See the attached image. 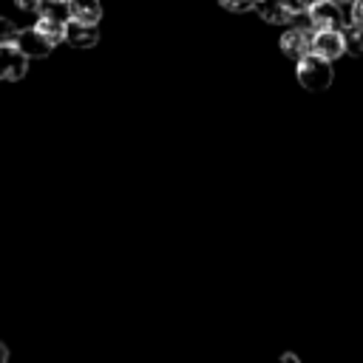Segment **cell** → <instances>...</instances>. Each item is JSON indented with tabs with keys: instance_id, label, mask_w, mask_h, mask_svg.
<instances>
[{
	"instance_id": "obj_3",
	"label": "cell",
	"mask_w": 363,
	"mask_h": 363,
	"mask_svg": "<svg viewBox=\"0 0 363 363\" xmlns=\"http://www.w3.org/2000/svg\"><path fill=\"white\" fill-rule=\"evenodd\" d=\"M306 14H309V23H312V31H320V28L343 31L340 3H335V0H320V3H318V6H312Z\"/></svg>"
},
{
	"instance_id": "obj_7",
	"label": "cell",
	"mask_w": 363,
	"mask_h": 363,
	"mask_svg": "<svg viewBox=\"0 0 363 363\" xmlns=\"http://www.w3.org/2000/svg\"><path fill=\"white\" fill-rule=\"evenodd\" d=\"M14 43H17V45L26 51V57H31V60H43V57H48V54L54 51V43H51L37 26H34V28H23Z\"/></svg>"
},
{
	"instance_id": "obj_6",
	"label": "cell",
	"mask_w": 363,
	"mask_h": 363,
	"mask_svg": "<svg viewBox=\"0 0 363 363\" xmlns=\"http://www.w3.org/2000/svg\"><path fill=\"white\" fill-rule=\"evenodd\" d=\"M252 11H255L264 23H269V26L292 23V20H295V14H298V9H292L286 0H255Z\"/></svg>"
},
{
	"instance_id": "obj_1",
	"label": "cell",
	"mask_w": 363,
	"mask_h": 363,
	"mask_svg": "<svg viewBox=\"0 0 363 363\" xmlns=\"http://www.w3.org/2000/svg\"><path fill=\"white\" fill-rule=\"evenodd\" d=\"M295 77L301 82V88L306 91H326L335 79V71H332V60H323L320 54H306L303 60H298V68H295Z\"/></svg>"
},
{
	"instance_id": "obj_13",
	"label": "cell",
	"mask_w": 363,
	"mask_h": 363,
	"mask_svg": "<svg viewBox=\"0 0 363 363\" xmlns=\"http://www.w3.org/2000/svg\"><path fill=\"white\" fill-rule=\"evenodd\" d=\"M17 26L9 20V17H0V43H14L17 40Z\"/></svg>"
},
{
	"instance_id": "obj_18",
	"label": "cell",
	"mask_w": 363,
	"mask_h": 363,
	"mask_svg": "<svg viewBox=\"0 0 363 363\" xmlns=\"http://www.w3.org/2000/svg\"><path fill=\"white\" fill-rule=\"evenodd\" d=\"M6 360H9V349L0 343V363H6Z\"/></svg>"
},
{
	"instance_id": "obj_20",
	"label": "cell",
	"mask_w": 363,
	"mask_h": 363,
	"mask_svg": "<svg viewBox=\"0 0 363 363\" xmlns=\"http://www.w3.org/2000/svg\"><path fill=\"white\" fill-rule=\"evenodd\" d=\"M335 3H340V6H352L354 0H335Z\"/></svg>"
},
{
	"instance_id": "obj_5",
	"label": "cell",
	"mask_w": 363,
	"mask_h": 363,
	"mask_svg": "<svg viewBox=\"0 0 363 363\" xmlns=\"http://www.w3.org/2000/svg\"><path fill=\"white\" fill-rule=\"evenodd\" d=\"M312 51L320 54L323 60H337L346 54V43H343V31L335 28H320L312 34Z\"/></svg>"
},
{
	"instance_id": "obj_9",
	"label": "cell",
	"mask_w": 363,
	"mask_h": 363,
	"mask_svg": "<svg viewBox=\"0 0 363 363\" xmlns=\"http://www.w3.org/2000/svg\"><path fill=\"white\" fill-rule=\"evenodd\" d=\"M37 14H40V17L60 20V23H68V20L74 17V14H71V0H40Z\"/></svg>"
},
{
	"instance_id": "obj_15",
	"label": "cell",
	"mask_w": 363,
	"mask_h": 363,
	"mask_svg": "<svg viewBox=\"0 0 363 363\" xmlns=\"http://www.w3.org/2000/svg\"><path fill=\"white\" fill-rule=\"evenodd\" d=\"M352 20H354L357 26H363V0H354V3H352Z\"/></svg>"
},
{
	"instance_id": "obj_8",
	"label": "cell",
	"mask_w": 363,
	"mask_h": 363,
	"mask_svg": "<svg viewBox=\"0 0 363 363\" xmlns=\"http://www.w3.org/2000/svg\"><path fill=\"white\" fill-rule=\"evenodd\" d=\"M65 43L74 45V48H94L99 43V28L96 23H82L77 17L68 20L65 26Z\"/></svg>"
},
{
	"instance_id": "obj_14",
	"label": "cell",
	"mask_w": 363,
	"mask_h": 363,
	"mask_svg": "<svg viewBox=\"0 0 363 363\" xmlns=\"http://www.w3.org/2000/svg\"><path fill=\"white\" fill-rule=\"evenodd\" d=\"M218 6H221V9H227V11L241 14V11H252L255 0H218Z\"/></svg>"
},
{
	"instance_id": "obj_4",
	"label": "cell",
	"mask_w": 363,
	"mask_h": 363,
	"mask_svg": "<svg viewBox=\"0 0 363 363\" xmlns=\"http://www.w3.org/2000/svg\"><path fill=\"white\" fill-rule=\"evenodd\" d=\"M312 34L315 31H309V28H301V26H295V28H289L284 37H281V51H284V57H289V60H303L306 54H312Z\"/></svg>"
},
{
	"instance_id": "obj_17",
	"label": "cell",
	"mask_w": 363,
	"mask_h": 363,
	"mask_svg": "<svg viewBox=\"0 0 363 363\" xmlns=\"http://www.w3.org/2000/svg\"><path fill=\"white\" fill-rule=\"evenodd\" d=\"M318 3H320V0H295V9H298V11H309V9L318 6Z\"/></svg>"
},
{
	"instance_id": "obj_16",
	"label": "cell",
	"mask_w": 363,
	"mask_h": 363,
	"mask_svg": "<svg viewBox=\"0 0 363 363\" xmlns=\"http://www.w3.org/2000/svg\"><path fill=\"white\" fill-rule=\"evenodd\" d=\"M14 6H17L20 11H37L40 0H14Z\"/></svg>"
},
{
	"instance_id": "obj_12",
	"label": "cell",
	"mask_w": 363,
	"mask_h": 363,
	"mask_svg": "<svg viewBox=\"0 0 363 363\" xmlns=\"http://www.w3.org/2000/svg\"><path fill=\"white\" fill-rule=\"evenodd\" d=\"M65 26H68V23H60V20H51V17H40V20H37V28H40L54 45L65 43Z\"/></svg>"
},
{
	"instance_id": "obj_10",
	"label": "cell",
	"mask_w": 363,
	"mask_h": 363,
	"mask_svg": "<svg viewBox=\"0 0 363 363\" xmlns=\"http://www.w3.org/2000/svg\"><path fill=\"white\" fill-rule=\"evenodd\" d=\"M71 14L82 23H99L102 6H99V0H71Z\"/></svg>"
},
{
	"instance_id": "obj_2",
	"label": "cell",
	"mask_w": 363,
	"mask_h": 363,
	"mask_svg": "<svg viewBox=\"0 0 363 363\" xmlns=\"http://www.w3.org/2000/svg\"><path fill=\"white\" fill-rule=\"evenodd\" d=\"M28 60L26 51L17 43H0V77L9 82H17L26 77L28 71Z\"/></svg>"
},
{
	"instance_id": "obj_19",
	"label": "cell",
	"mask_w": 363,
	"mask_h": 363,
	"mask_svg": "<svg viewBox=\"0 0 363 363\" xmlns=\"http://www.w3.org/2000/svg\"><path fill=\"white\" fill-rule=\"evenodd\" d=\"M281 360H284V363H298V357H295V354H281Z\"/></svg>"
},
{
	"instance_id": "obj_21",
	"label": "cell",
	"mask_w": 363,
	"mask_h": 363,
	"mask_svg": "<svg viewBox=\"0 0 363 363\" xmlns=\"http://www.w3.org/2000/svg\"><path fill=\"white\" fill-rule=\"evenodd\" d=\"M0 79H3V77H0Z\"/></svg>"
},
{
	"instance_id": "obj_11",
	"label": "cell",
	"mask_w": 363,
	"mask_h": 363,
	"mask_svg": "<svg viewBox=\"0 0 363 363\" xmlns=\"http://www.w3.org/2000/svg\"><path fill=\"white\" fill-rule=\"evenodd\" d=\"M343 43H346V54L363 57V26H357V23L343 26Z\"/></svg>"
}]
</instances>
